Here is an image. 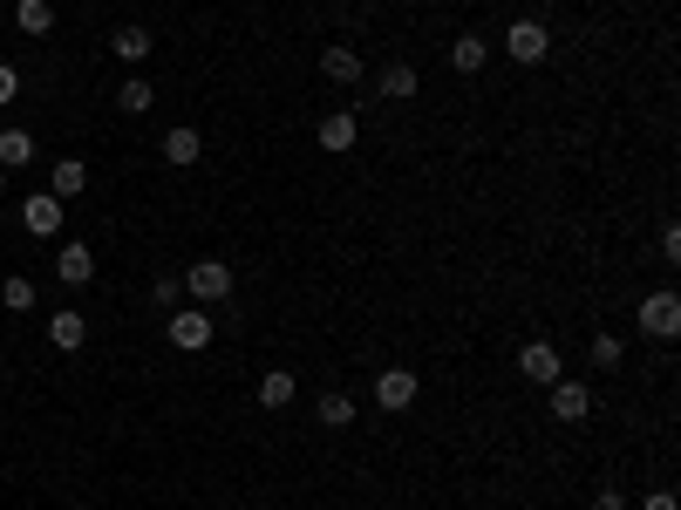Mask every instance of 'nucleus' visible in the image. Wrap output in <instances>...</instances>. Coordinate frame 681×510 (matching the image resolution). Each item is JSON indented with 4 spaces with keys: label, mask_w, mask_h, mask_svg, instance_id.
I'll use <instances>...</instances> for the list:
<instances>
[{
    "label": "nucleus",
    "mask_w": 681,
    "mask_h": 510,
    "mask_svg": "<svg viewBox=\"0 0 681 510\" xmlns=\"http://www.w3.org/2000/svg\"><path fill=\"white\" fill-rule=\"evenodd\" d=\"M185 293H191L198 306H218L225 293H232V266H225V259H191V272H185Z\"/></svg>",
    "instance_id": "obj_1"
},
{
    "label": "nucleus",
    "mask_w": 681,
    "mask_h": 510,
    "mask_svg": "<svg viewBox=\"0 0 681 510\" xmlns=\"http://www.w3.org/2000/svg\"><path fill=\"white\" fill-rule=\"evenodd\" d=\"M320 150H355V137H362V123H355V110H335V116H320Z\"/></svg>",
    "instance_id": "obj_12"
},
{
    "label": "nucleus",
    "mask_w": 681,
    "mask_h": 510,
    "mask_svg": "<svg viewBox=\"0 0 681 510\" xmlns=\"http://www.w3.org/2000/svg\"><path fill=\"white\" fill-rule=\"evenodd\" d=\"M164 334H171V347H178V354H205V347H212V334H218V320L205 314V306H198V314H171Z\"/></svg>",
    "instance_id": "obj_3"
},
{
    "label": "nucleus",
    "mask_w": 681,
    "mask_h": 510,
    "mask_svg": "<svg viewBox=\"0 0 681 510\" xmlns=\"http://www.w3.org/2000/svg\"><path fill=\"white\" fill-rule=\"evenodd\" d=\"M14 28L21 35H48L55 28V8H48V0H14Z\"/></svg>",
    "instance_id": "obj_17"
},
{
    "label": "nucleus",
    "mask_w": 681,
    "mask_h": 510,
    "mask_svg": "<svg viewBox=\"0 0 681 510\" xmlns=\"http://www.w3.org/2000/svg\"><path fill=\"white\" fill-rule=\"evenodd\" d=\"M110 48H116L123 62H150V28H137V21H130V28L110 35Z\"/></svg>",
    "instance_id": "obj_20"
},
{
    "label": "nucleus",
    "mask_w": 681,
    "mask_h": 510,
    "mask_svg": "<svg viewBox=\"0 0 681 510\" xmlns=\"http://www.w3.org/2000/svg\"><path fill=\"white\" fill-rule=\"evenodd\" d=\"M641 327H647V334H661V341H674L681 334V299L674 293H647L641 299Z\"/></svg>",
    "instance_id": "obj_8"
},
{
    "label": "nucleus",
    "mask_w": 681,
    "mask_h": 510,
    "mask_svg": "<svg viewBox=\"0 0 681 510\" xmlns=\"http://www.w3.org/2000/svg\"><path fill=\"white\" fill-rule=\"evenodd\" d=\"M661 259H668V266L681 259V232H674V225H661Z\"/></svg>",
    "instance_id": "obj_27"
},
{
    "label": "nucleus",
    "mask_w": 681,
    "mask_h": 510,
    "mask_svg": "<svg viewBox=\"0 0 681 510\" xmlns=\"http://www.w3.org/2000/svg\"><path fill=\"white\" fill-rule=\"evenodd\" d=\"M504 55H512V62H525V68H532V62H545V55H552L545 21H512V28H504Z\"/></svg>",
    "instance_id": "obj_2"
},
{
    "label": "nucleus",
    "mask_w": 681,
    "mask_h": 510,
    "mask_svg": "<svg viewBox=\"0 0 681 510\" xmlns=\"http://www.w3.org/2000/svg\"><path fill=\"white\" fill-rule=\"evenodd\" d=\"M416 395H423V374L416 368H382V374H375V401H382L389 416H402Z\"/></svg>",
    "instance_id": "obj_4"
},
{
    "label": "nucleus",
    "mask_w": 681,
    "mask_h": 510,
    "mask_svg": "<svg viewBox=\"0 0 681 510\" xmlns=\"http://www.w3.org/2000/svg\"><path fill=\"white\" fill-rule=\"evenodd\" d=\"M416 89H423V75H416L409 62H389L382 75H375V95H382V102H409Z\"/></svg>",
    "instance_id": "obj_10"
},
{
    "label": "nucleus",
    "mask_w": 681,
    "mask_h": 510,
    "mask_svg": "<svg viewBox=\"0 0 681 510\" xmlns=\"http://www.w3.org/2000/svg\"><path fill=\"white\" fill-rule=\"evenodd\" d=\"M55 272H62V286H89V279H96V252H89L83 239H68V245L55 252Z\"/></svg>",
    "instance_id": "obj_9"
},
{
    "label": "nucleus",
    "mask_w": 681,
    "mask_h": 510,
    "mask_svg": "<svg viewBox=\"0 0 681 510\" xmlns=\"http://www.w3.org/2000/svg\"><path fill=\"white\" fill-rule=\"evenodd\" d=\"M593 510H627V497H620V490H600V497H593Z\"/></svg>",
    "instance_id": "obj_29"
},
{
    "label": "nucleus",
    "mask_w": 681,
    "mask_h": 510,
    "mask_svg": "<svg viewBox=\"0 0 681 510\" xmlns=\"http://www.w3.org/2000/svg\"><path fill=\"white\" fill-rule=\"evenodd\" d=\"M314 416H320V429H348V422H355V395H341V388H335V395H320V401H314Z\"/></svg>",
    "instance_id": "obj_19"
},
{
    "label": "nucleus",
    "mask_w": 681,
    "mask_h": 510,
    "mask_svg": "<svg viewBox=\"0 0 681 510\" xmlns=\"http://www.w3.org/2000/svg\"><path fill=\"white\" fill-rule=\"evenodd\" d=\"M150 102H157V95H150V82H143V75H130V82L116 89V110H123V116H143Z\"/></svg>",
    "instance_id": "obj_22"
},
{
    "label": "nucleus",
    "mask_w": 681,
    "mask_h": 510,
    "mask_svg": "<svg viewBox=\"0 0 681 510\" xmlns=\"http://www.w3.org/2000/svg\"><path fill=\"white\" fill-rule=\"evenodd\" d=\"M620 334H593V368H620Z\"/></svg>",
    "instance_id": "obj_25"
},
{
    "label": "nucleus",
    "mask_w": 681,
    "mask_h": 510,
    "mask_svg": "<svg viewBox=\"0 0 681 510\" xmlns=\"http://www.w3.org/2000/svg\"><path fill=\"white\" fill-rule=\"evenodd\" d=\"M62 218H68V212H62V197H55V191H48V197H41V191H35V197H21V225H28L35 239H55V232H62Z\"/></svg>",
    "instance_id": "obj_7"
},
{
    "label": "nucleus",
    "mask_w": 681,
    "mask_h": 510,
    "mask_svg": "<svg viewBox=\"0 0 681 510\" xmlns=\"http://www.w3.org/2000/svg\"><path fill=\"white\" fill-rule=\"evenodd\" d=\"M0 191H8V170H0Z\"/></svg>",
    "instance_id": "obj_30"
},
{
    "label": "nucleus",
    "mask_w": 681,
    "mask_h": 510,
    "mask_svg": "<svg viewBox=\"0 0 681 510\" xmlns=\"http://www.w3.org/2000/svg\"><path fill=\"white\" fill-rule=\"evenodd\" d=\"M35 164V137L28 130H0V170H21Z\"/></svg>",
    "instance_id": "obj_18"
},
{
    "label": "nucleus",
    "mask_w": 681,
    "mask_h": 510,
    "mask_svg": "<svg viewBox=\"0 0 681 510\" xmlns=\"http://www.w3.org/2000/svg\"><path fill=\"white\" fill-rule=\"evenodd\" d=\"M320 75H327V82H362V55L348 41H327L320 48Z\"/></svg>",
    "instance_id": "obj_11"
},
{
    "label": "nucleus",
    "mask_w": 681,
    "mask_h": 510,
    "mask_svg": "<svg viewBox=\"0 0 681 510\" xmlns=\"http://www.w3.org/2000/svg\"><path fill=\"white\" fill-rule=\"evenodd\" d=\"M198 157H205V137H198L191 123H178V130L164 137V164H178V170H185V164H198Z\"/></svg>",
    "instance_id": "obj_13"
},
{
    "label": "nucleus",
    "mask_w": 681,
    "mask_h": 510,
    "mask_svg": "<svg viewBox=\"0 0 681 510\" xmlns=\"http://www.w3.org/2000/svg\"><path fill=\"white\" fill-rule=\"evenodd\" d=\"M545 395H552V422H587L593 416V388H587V381H572V374H559Z\"/></svg>",
    "instance_id": "obj_5"
},
{
    "label": "nucleus",
    "mask_w": 681,
    "mask_h": 510,
    "mask_svg": "<svg viewBox=\"0 0 681 510\" xmlns=\"http://www.w3.org/2000/svg\"><path fill=\"white\" fill-rule=\"evenodd\" d=\"M293 395H300L293 368H266V374H260V408H287Z\"/></svg>",
    "instance_id": "obj_15"
},
{
    "label": "nucleus",
    "mask_w": 681,
    "mask_h": 510,
    "mask_svg": "<svg viewBox=\"0 0 681 510\" xmlns=\"http://www.w3.org/2000/svg\"><path fill=\"white\" fill-rule=\"evenodd\" d=\"M48 341H55L62 354H75V347L89 341V320L83 314H48Z\"/></svg>",
    "instance_id": "obj_16"
},
{
    "label": "nucleus",
    "mask_w": 681,
    "mask_h": 510,
    "mask_svg": "<svg viewBox=\"0 0 681 510\" xmlns=\"http://www.w3.org/2000/svg\"><path fill=\"white\" fill-rule=\"evenodd\" d=\"M518 374L532 381V388H552V381L566 374V368H559V347H552V341H525V347H518Z\"/></svg>",
    "instance_id": "obj_6"
},
{
    "label": "nucleus",
    "mask_w": 681,
    "mask_h": 510,
    "mask_svg": "<svg viewBox=\"0 0 681 510\" xmlns=\"http://www.w3.org/2000/svg\"><path fill=\"white\" fill-rule=\"evenodd\" d=\"M83 191H89V164H75V157H62V164H55V197L68 204V197H83Z\"/></svg>",
    "instance_id": "obj_21"
},
{
    "label": "nucleus",
    "mask_w": 681,
    "mask_h": 510,
    "mask_svg": "<svg viewBox=\"0 0 681 510\" xmlns=\"http://www.w3.org/2000/svg\"><path fill=\"white\" fill-rule=\"evenodd\" d=\"M484 62H491V41L484 35H457V41H450V68H457V75H477Z\"/></svg>",
    "instance_id": "obj_14"
},
{
    "label": "nucleus",
    "mask_w": 681,
    "mask_h": 510,
    "mask_svg": "<svg viewBox=\"0 0 681 510\" xmlns=\"http://www.w3.org/2000/svg\"><path fill=\"white\" fill-rule=\"evenodd\" d=\"M0 306H8V314H35V279H8V286H0Z\"/></svg>",
    "instance_id": "obj_24"
},
{
    "label": "nucleus",
    "mask_w": 681,
    "mask_h": 510,
    "mask_svg": "<svg viewBox=\"0 0 681 510\" xmlns=\"http://www.w3.org/2000/svg\"><path fill=\"white\" fill-rule=\"evenodd\" d=\"M641 510H674V490H647V497H641Z\"/></svg>",
    "instance_id": "obj_28"
},
{
    "label": "nucleus",
    "mask_w": 681,
    "mask_h": 510,
    "mask_svg": "<svg viewBox=\"0 0 681 510\" xmlns=\"http://www.w3.org/2000/svg\"><path fill=\"white\" fill-rule=\"evenodd\" d=\"M14 95H21V75H14V62H0V110H8Z\"/></svg>",
    "instance_id": "obj_26"
},
{
    "label": "nucleus",
    "mask_w": 681,
    "mask_h": 510,
    "mask_svg": "<svg viewBox=\"0 0 681 510\" xmlns=\"http://www.w3.org/2000/svg\"><path fill=\"white\" fill-rule=\"evenodd\" d=\"M75 510H83V503H75Z\"/></svg>",
    "instance_id": "obj_31"
},
{
    "label": "nucleus",
    "mask_w": 681,
    "mask_h": 510,
    "mask_svg": "<svg viewBox=\"0 0 681 510\" xmlns=\"http://www.w3.org/2000/svg\"><path fill=\"white\" fill-rule=\"evenodd\" d=\"M178 299H185V279H178V272H157V279H150V306L178 314Z\"/></svg>",
    "instance_id": "obj_23"
}]
</instances>
